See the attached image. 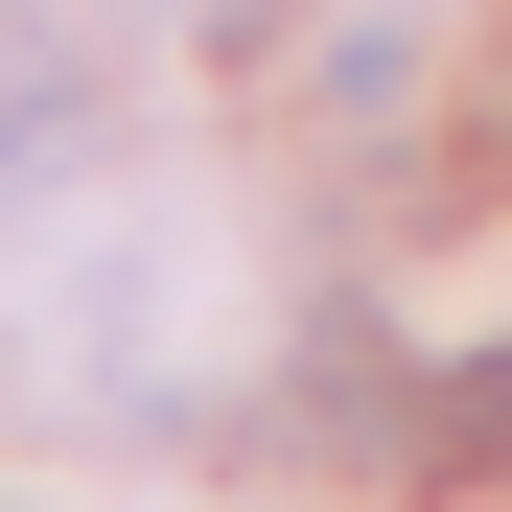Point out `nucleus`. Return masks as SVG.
Segmentation results:
<instances>
[]
</instances>
